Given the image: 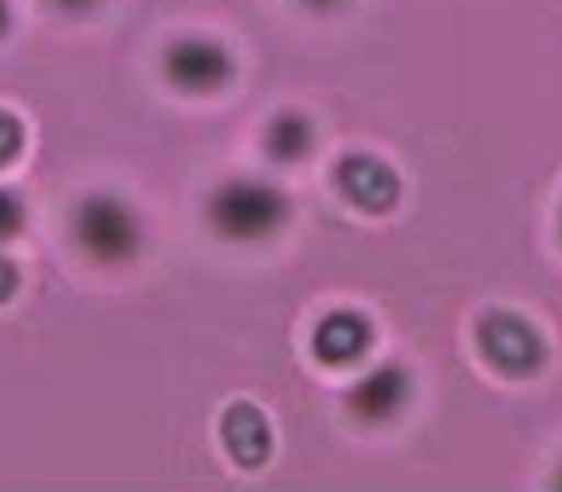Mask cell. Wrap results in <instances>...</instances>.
Listing matches in <instances>:
<instances>
[{"label":"cell","mask_w":562,"mask_h":492,"mask_svg":"<svg viewBox=\"0 0 562 492\" xmlns=\"http://www.w3.org/2000/svg\"><path fill=\"white\" fill-rule=\"evenodd\" d=\"M291 217V205L268 181H225L209 201V221L228 241H268Z\"/></svg>","instance_id":"obj_1"},{"label":"cell","mask_w":562,"mask_h":492,"mask_svg":"<svg viewBox=\"0 0 562 492\" xmlns=\"http://www.w3.org/2000/svg\"><path fill=\"white\" fill-rule=\"evenodd\" d=\"M71 237L99 265H122L142 245V221L119 193H91L71 213Z\"/></svg>","instance_id":"obj_2"},{"label":"cell","mask_w":562,"mask_h":492,"mask_svg":"<svg viewBox=\"0 0 562 492\" xmlns=\"http://www.w3.org/2000/svg\"><path fill=\"white\" fill-rule=\"evenodd\" d=\"M476 343L487 367H496L499 374H512V379L535 374L547 359L543 335L516 312H487L476 327Z\"/></svg>","instance_id":"obj_3"},{"label":"cell","mask_w":562,"mask_h":492,"mask_svg":"<svg viewBox=\"0 0 562 492\" xmlns=\"http://www.w3.org/2000/svg\"><path fill=\"white\" fill-rule=\"evenodd\" d=\"M236 76V64L228 56L225 44L205 36H186L173 40L166 48V79L178 91H189V96H216L225 91Z\"/></svg>","instance_id":"obj_4"},{"label":"cell","mask_w":562,"mask_h":492,"mask_svg":"<svg viewBox=\"0 0 562 492\" xmlns=\"http://www.w3.org/2000/svg\"><path fill=\"white\" fill-rule=\"evenodd\" d=\"M335 181L342 198L358 205L362 213H390L402 198V178L390 161L374 158V154H347L338 161Z\"/></svg>","instance_id":"obj_5"},{"label":"cell","mask_w":562,"mask_h":492,"mask_svg":"<svg viewBox=\"0 0 562 492\" xmlns=\"http://www.w3.org/2000/svg\"><path fill=\"white\" fill-rule=\"evenodd\" d=\"M374 347V327L370 320H362L358 312H330L315 323V335H311V350L323 367H350Z\"/></svg>","instance_id":"obj_6"},{"label":"cell","mask_w":562,"mask_h":492,"mask_svg":"<svg viewBox=\"0 0 562 492\" xmlns=\"http://www.w3.org/2000/svg\"><path fill=\"white\" fill-rule=\"evenodd\" d=\"M405 402H409V374L394 362L362 374L347 394L350 414L362 417V422H390V417L402 414Z\"/></svg>","instance_id":"obj_7"},{"label":"cell","mask_w":562,"mask_h":492,"mask_svg":"<svg viewBox=\"0 0 562 492\" xmlns=\"http://www.w3.org/2000/svg\"><path fill=\"white\" fill-rule=\"evenodd\" d=\"M221 441L240 469H260L272 457V426L256 402H233L221 417Z\"/></svg>","instance_id":"obj_8"},{"label":"cell","mask_w":562,"mask_h":492,"mask_svg":"<svg viewBox=\"0 0 562 492\" xmlns=\"http://www.w3.org/2000/svg\"><path fill=\"white\" fill-rule=\"evenodd\" d=\"M263 146H268V154H272L276 161L307 158L311 146H315V123L300 111L276 114L272 123H268V131H263Z\"/></svg>","instance_id":"obj_9"},{"label":"cell","mask_w":562,"mask_h":492,"mask_svg":"<svg viewBox=\"0 0 562 492\" xmlns=\"http://www.w3.org/2000/svg\"><path fill=\"white\" fill-rule=\"evenodd\" d=\"M24 221H29V209L12 190H0V245H9L24 233Z\"/></svg>","instance_id":"obj_10"},{"label":"cell","mask_w":562,"mask_h":492,"mask_svg":"<svg viewBox=\"0 0 562 492\" xmlns=\"http://www.w3.org/2000/svg\"><path fill=\"white\" fill-rule=\"evenodd\" d=\"M24 150V123L12 111H0V170L12 166Z\"/></svg>","instance_id":"obj_11"},{"label":"cell","mask_w":562,"mask_h":492,"mask_svg":"<svg viewBox=\"0 0 562 492\" xmlns=\"http://www.w3.org/2000/svg\"><path fill=\"white\" fill-rule=\"evenodd\" d=\"M16 288H20V268L0 253V303H9L16 295Z\"/></svg>","instance_id":"obj_12"},{"label":"cell","mask_w":562,"mask_h":492,"mask_svg":"<svg viewBox=\"0 0 562 492\" xmlns=\"http://www.w3.org/2000/svg\"><path fill=\"white\" fill-rule=\"evenodd\" d=\"M56 9H64V12H87V9H94L99 0H52Z\"/></svg>","instance_id":"obj_13"},{"label":"cell","mask_w":562,"mask_h":492,"mask_svg":"<svg viewBox=\"0 0 562 492\" xmlns=\"http://www.w3.org/2000/svg\"><path fill=\"white\" fill-rule=\"evenodd\" d=\"M9 24H12L9 0H0V36H4V32H9Z\"/></svg>","instance_id":"obj_14"},{"label":"cell","mask_w":562,"mask_h":492,"mask_svg":"<svg viewBox=\"0 0 562 492\" xmlns=\"http://www.w3.org/2000/svg\"><path fill=\"white\" fill-rule=\"evenodd\" d=\"M307 4H315V9H330V4H338V0H307Z\"/></svg>","instance_id":"obj_15"},{"label":"cell","mask_w":562,"mask_h":492,"mask_svg":"<svg viewBox=\"0 0 562 492\" xmlns=\"http://www.w3.org/2000/svg\"><path fill=\"white\" fill-rule=\"evenodd\" d=\"M559 484H562V473H559Z\"/></svg>","instance_id":"obj_16"}]
</instances>
